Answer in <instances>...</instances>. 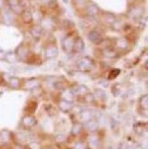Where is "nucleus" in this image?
<instances>
[{
	"label": "nucleus",
	"mask_w": 148,
	"mask_h": 149,
	"mask_svg": "<svg viewBox=\"0 0 148 149\" xmlns=\"http://www.w3.org/2000/svg\"><path fill=\"white\" fill-rule=\"evenodd\" d=\"M13 139V134L10 131L4 129L0 132V147L6 146L10 144V142Z\"/></svg>",
	"instance_id": "nucleus-1"
},
{
	"label": "nucleus",
	"mask_w": 148,
	"mask_h": 149,
	"mask_svg": "<svg viewBox=\"0 0 148 149\" xmlns=\"http://www.w3.org/2000/svg\"><path fill=\"white\" fill-rule=\"evenodd\" d=\"M93 62L89 58H83L80 60V61L77 64V67L81 70V72H89L93 68Z\"/></svg>",
	"instance_id": "nucleus-2"
},
{
	"label": "nucleus",
	"mask_w": 148,
	"mask_h": 149,
	"mask_svg": "<svg viewBox=\"0 0 148 149\" xmlns=\"http://www.w3.org/2000/svg\"><path fill=\"white\" fill-rule=\"evenodd\" d=\"M37 119L34 115H32V114H27V115H25L24 117L22 118V121H21V124L22 125L25 127V128H32V127H34L36 125H37Z\"/></svg>",
	"instance_id": "nucleus-3"
},
{
	"label": "nucleus",
	"mask_w": 148,
	"mask_h": 149,
	"mask_svg": "<svg viewBox=\"0 0 148 149\" xmlns=\"http://www.w3.org/2000/svg\"><path fill=\"white\" fill-rule=\"evenodd\" d=\"M78 117H79V123L86 124L90 120L93 119V114L91 111H81L78 114Z\"/></svg>",
	"instance_id": "nucleus-4"
},
{
	"label": "nucleus",
	"mask_w": 148,
	"mask_h": 149,
	"mask_svg": "<svg viewBox=\"0 0 148 149\" xmlns=\"http://www.w3.org/2000/svg\"><path fill=\"white\" fill-rule=\"evenodd\" d=\"M8 86L12 90H17L21 87V80L18 77L16 76H11L8 79Z\"/></svg>",
	"instance_id": "nucleus-5"
},
{
	"label": "nucleus",
	"mask_w": 148,
	"mask_h": 149,
	"mask_svg": "<svg viewBox=\"0 0 148 149\" xmlns=\"http://www.w3.org/2000/svg\"><path fill=\"white\" fill-rule=\"evenodd\" d=\"M16 55H17V60L26 61L28 55V50L25 46H19L16 51Z\"/></svg>",
	"instance_id": "nucleus-6"
},
{
	"label": "nucleus",
	"mask_w": 148,
	"mask_h": 149,
	"mask_svg": "<svg viewBox=\"0 0 148 149\" xmlns=\"http://www.w3.org/2000/svg\"><path fill=\"white\" fill-rule=\"evenodd\" d=\"M87 146H88L89 149H100V147H101V140L97 136L92 135V136L88 140Z\"/></svg>",
	"instance_id": "nucleus-7"
},
{
	"label": "nucleus",
	"mask_w": 148,
	"mask_h": 149,
	"mask_svg": "<svg viewBox=\"0 0 148 149\" xmlns=\"http://www.w3.org/2000/svg\"><path fill=\"white\" fill-rule=\"evenodd\" d=\"M73 45H74V40L72 37H67L62 42L63 49L68 53L70 52V51L73 49Z\"/></svg>",
	"instance_id": "nucleus-8"
},
{
	"label": "nucleus",
	"mask_w": 148,
	"mask_h": 149,
	"mask_svg": "<svg viewBox=\"0 0 148 149\" xmlns=\"http://www.w3.org/2000/svg\"><path fill=\"white\" fill-rule=\"evenodd\" d=\"M61 98L64 101H67V102H72L74 98H75V94L72 92V90L70 89H65L62 91V93H61Z\"/></svg>",
	"instance_id": "nucleus-9"
},
{
	"label": "nucleus",
	"mask_w": 148,
	"mask_h": 149,
	"mask_svg": "<svg viewBox=\"0 0 148 149\" xmlns=\"http://www.w3.org/2000/svg\"><path fill=\"white\" fill-rule=\"evenodd\" d=\"M84 125H85V128H86L87 131H89L90 133H94L98 130L99 123L94 119H92L89 122H87L86 124H84Z\"/></svg>",
	"instance_id": "nucleus-10"
},
{
	"label": "nucleus",
	"mask_w": 148,
	"mask_h": 149,
	"mask_svg": "<svg viewBox=\"0 0 148 149\" xmlns=\"http://www.w3.org/2000/svg\"><path fill=\"white\" fill-rule=\"evenodd\" d=\"M73 104L72 102H67V101H64V100H61L60 102H59V108L61 112H64V113H69L70 112V110H72Z\"/></svg>",
	"instance_id": "nucleus-11"
},
{
	"label": "nucleus",
	"mask_w": 148,
	"mask_h": 149,
	"mask_svg": "<svg viewBox=\"0 0 148 149\" xmlns=\"http://www.w3.org/2000/svg\"><path fill=\"white\" fill-rule=\"evenodd\" d=\"M40 87V82L37 79H31L24 83V88L28 90H36Z\"/></svg>",
	"instance_id": "nucleus-12"
},
{
	"label": "nucleus",
	"mask_w": 148,
	"mask_h": 149,
	"mask_svg": "<svg viewBox=\"0 0 148 149\" xmlns=\"http://www.w3.org/2000/svg\"><path fill=\"white\" fill-rule=\"evenodd\" d=\"M88 38H90V40L94 42V43H99L101 40V35L98 33L97 31H92V32H90L89 35H88Z\"/></svg>",
	"instance_id": "nucleus-13"
},
{
	"label": "nucleus",
	"mask_w": 148,
	"mask_h": 149,
	"mask_svg": "<svg viewBox=\"0 0 148 149\" xmlns=\"http://www.w3.org/2000/svg\"><path fill=\"white\" fill-rule=\"evenodd\" d=\"M58 55V49L56 47H49L46 49V58L47 59H53Z\"/></svg>",
	"instance_id": "nucleus-14"
},
{
	"label": "nucleus",
	"mask_w": 148,
	"mask_h": 149,
	"mask_svg": "<svg viewBox=\"0 0 148 149\" xmlns=\"http://www.w3.org/2000/svg\"><path fill=\"white\" fill-rule=\"evenodd\" d=\"M82 130V126L81 125V123H75L73 125V126L72 127V134L74 135V136H77L81 133Z\"/></svg>",
	"instance_id": "nucleus-15"
},
{
	"label": "nucleus",
	"mask_w": 148,
	"mask_h": 149,
	"mask_svg": "<svg viewBox=\"0 0 148 149\" xmlns=\"http://www.w3.org/2000/svg\"><path fill=\"white\" fill-rule=\"evenodd\" d=\"M139 104H140V107L143 110H145L146 111L148 109V95L147 94L143 95L139 99Z\"/></svg>",
	"instance_id": "nucleus-16"
},
{
	"label": "nucleus",
	"mask_w": 148,
	"mask_h": 149,
	"mask_svg": "<svg viewBox=\"0 0 148 149\" xmlns=\"http://www.w3.org/2000/svg\"><path fill=\"white\" fill-rule=\"evenodd\" d=\"M5 61H6L9 63H14L17 61V58L16 53L14 52H8L6 53V58H5Z\"/></svg>",
	"instance_id": "nucleus-17"
},
{
	"label": "nucleus",
	"mask_w": 148,
	"mask_h": 149,
	"mask_svg": "<svg viewBox=\"0 0 148 149\" xmlns=\"http://www.w3.org/2000/svg\"><path fill=\"white\" fill-rule=\"evenodd\" d=\"M83 48H84V44H83V41L81 40V38H78L76 41H74V45H73V49L78 51V52H80V51H81L83 49Z\"/></svg>",
	"instance_id": "nucleus-18"
},
{
	"label": "nucleus",
	"mask_w": 148,
	"mask_h": 149,
	"mask_svg": "<svg viewBox=\"0 0 148 149\" xmlns=\"http://www.w3.org/2000/svg\"><path fill=\"white\" fill-rule=\"evenodd\" d=\"M104 56H106L107 58H109V59H113L114 57H116V51L113 49L108 48L104 51Z\"/></svg>",
	"instance_id": "nucleus-19"
},
{
	"label": "nucleus",
	"mask_w": 148,
	"mask_h": 149,
	"mask_svg": "<svg viewBox=\"0 0 148 149\" xmlns=\"http://www.w3.org/2000/svg\"><path fill=\"white\" fill-rule=\"evenodd\" d=\"M116 45L118 46V48L122 49H124L128 47V41L125 40V38H119V40H117V43Z\"/></svg>",
	"instance_id": "nucleus-20"
},
{
	"label": "nucleus",
	"mask_w": 148,
	"mask_h": 149,
	"mask_svg": "<svg viewBox=\"0 0 148 149\" xmlns=\"http://www.w3.org/2000/svg\"><path fill=\"white\" fill-rule=\"evenodd\" d=\"M83 96H84V97H83V100H84V102L86 103H88V104H90V103H92L94 102V100H95L94 95L92 93H86L85 95H83Z\"/></svg>",
	"instance_id": "nucleus-21"
},
{
	"label": "nucleus",
	"mask_w": 148,
	"mask_h": 149,
	"mask_svg": "<svg viewBox=\"0 0 148 149\" xmlns=\"http://www.w3.org/2000/svg\"><path fill=\"white\" fill-rule=\"evenodd\" d=\"M93 95H94L95 98L97 97V98H99L101 100H106V94L104 91H101V90H96L95 93Z\"/></svg>",
	"instance_id": "nucleus-22"
},
{
	"label": "nucleus",
	"mask_w": 148,
	"mask_h": 149,
	"mask_svg": "<svg viewBox=\"0 0 148 149\" xmlns=\"http://www.w3.org/2000/svg\"><path fill=\"white\" fill-rule=\"evenodd\" d=\"M36 109H37V102L34 101L30 102L27 105V110H28V112L30 113H33L36 111Z\"/></svg>",
	"instance_id": "nucleus-23"
},
{
	"label": "nucleus",
	"mask_w": 148,
	"mask_h": 149,
	"mask_svg": "<svg viewBox=\"0 0 148 149\" xmlns=\"http://www.w3.org/2000/svg\"><path fill=\"white\" fill-rule=\"evenodd\" d=\"M90 93L88 87H86L85 85H81L77 88V93L81 94V95H85L86 93Z\"/></svg>",
	"instance_id": "nucleus-24"
},
{
	"label": "nucleus",
	"mask_w": 148,
	"mask_h": 149,
	"mask_svg": "<svg viewBox=\"0 0 148 149\" xmlns=\"http://www.w3.org/2000/svg\"><path fill=\"white\" fill-rule=\"evenodd\" d=\"M122 86H121V84L120 83H115L113 87V94L114 96H118L121 92H122Z\"/></svg>",
	"instance_id": "nucleus-25"
},
{
	"label": "nucleus",
	"mask_w": 148,
	"mask_h": 149,
	"mask_svg": "<svg viewBox=\"0 0 148 149\" xmlns=\"http://www.w3.org/2000/svg\"><path fill=\"white\" fill-rule=\"evenodd\" d=\"M22 14H23V19L26 22H30L32 20V15L29 11H28V10L23 11Z\"/></svg>",
	"instance_id": "nucleus-26"
},
{
	"label": "nucleus",
	"mask_w": 148,
	"mask_h": 149,
	"mask_svg": "<svg viewBox=\"0 0 148 149\" xmlns=\"http://www.w3.org/2000/svg\"><path fill=\"white\" fill-rule=\"evenodd\" d=\"M54 87L57 89V90H60V91H63L67 89V85L63 81H57L54 83Z\"/></svg>",
	"instance_id": "nucleus-27"
},
{
	"label": "nucleus",
	"mask_w": 148,
	"mask_h": 149,
	"mask_svg": "<svg viewBox=\"0 0 148 149\" xmlns=\"http://www.w3.org/2000/svg\"><path fill=\"white\" fill-rule=\"evenodd\" d=\"M144 129H145V127H144L143 124H137V125H135V126H134V131H135L136 134H143Z\"/></svg>",
	"instance_id": "nucleus-28"
},
{
	"label": "nucleus",
	"mask_w": 148,
	"mask_h": 149,
	"mask_svg": "<svg viewBox=\"0 0 148 149\" xmlns=\"http://www.w3.org/2000/svg\"><path fill=\"white\" fill-rule=\"evenodd\" d=\"M119 74H120V70H118V69L113 70L112 72H110V76H109V79H110V80L114 79V78H116Z\"/></svg>",
	"instance_id": "nucleus-29"
},
{
	"label": "nucleus",
	"mask_w": 148,
	"mask_h": 149,
	"mask_svg": "<svg viewBox=\"0 0 148 149\" xmlns=\"http://www.w3.org/2000/svg\"><path fill=\"white\" fill-rule=\"evenodd\" d=\"M8 3L10 6V9L15 8V6H17L18 5H20L19 4V0H8Z\"/></svg>",
	"instance_id": "nucleus-30"
},
{
	"label": "nucleus",
	"mask_w": 148,
	"mask_h": 149,
	"mask_svg": "<svg viewBox=\"0 0 148 149\" xmlns=\"http://www.w3.org/2000/svg\"><path fill=\"white\" fill-rule=\"evenodd\" d=\"M74 149H86V146L82 142H78V143L75 145Z\"/></svg>",
	"instance_id": "nucleus-31"
},
{
	"label": "nucleus",
	"mask_w": 148,
	"mask_h": 149,
	"mask_svg": "<svg viewBox=\"0 0 148 149\" xmlns=\"http://www.w3.org/2000/svg\"><path fill=\"white\" fill-rule=\"evenodd\" d=\"M6 51L0 48V61H5V58H6Z\"/></svg>",
	"instance_id": "nucleus-32"
},
{
	"label": "nucleus",
	"mask_w": 148,
	"mask_h": 149,
	"mask_svg": "<svg viewBox=\"0 0 148 149\" xmlns=\"http://www.w3.org/2000/svg\"><path fill=\"white\" fill-rule=\"evenodd\" d=\"M12 149H24V148L22 147V146H21V145H19V144H16L14 146L12 147Z\"/></svg>",
	"instance_id": "nucleus-33"
},
{
	"label": "nucleus",
	"mask_w": 148,
	"mask_h": 149,
	"mask_svg": "<svg viewBox=\"0 0 148 149\" xmlns=\"http://www.w3.org/2000/svg\"><path fill=\"white\" fill-rule=\"evenodd\" d=\"M5 6V0H0V10H2Z\"/></svg>",
	"instance_id": "nucleus-34"
},
{
	"label": "nucleus",
	"mask_w": 148,
	"mask_h": 149,
	"mask_svg": "<svg viewBox=\"0 0 148 149\" xmlns=\"http://www.w3.org/2000/svg\"><path fill=\"white\" fill-rule=\"evenodd\" d=\"M3 81V76L0 74V82H2Z\"/></svg>",
	"instance_id": "nucleus-35"
}]
</instances>
